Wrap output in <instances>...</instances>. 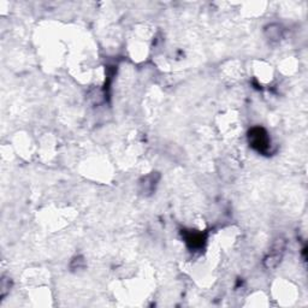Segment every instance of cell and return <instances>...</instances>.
I'll list each match as a JSON object with an SVG mask.
<instances>
[{
    "label": "cell",
    "mask_w": 308,
    "mask_h": 308,
    "mask_svg": "<svg viewBox=\"0 0 308 308\" xmlns=\"http://www.w3.org/2000/svg\"><path fill=\"white\" fill-rule=\"evenodd\" d=\"M202 234H197V232H189L187 235V243L189 245L191 248H199L202 246L203 243Z\"/></svg>",
    "instance_id": "obj_2"
},
{
    "label": "cell",
    "mask_w": 308,
    "mask_h": 308,
    "mask_svg": "<svg viewBox=\"0 0 308 308\" xmlns=\"http://www.w3.org/2000/svg\"><path fill=\"white\" fill-rule=\"evenodd\" d=\"M249 144L251 146L257 150L258 152L265 153L269 151L270 148V139L267 136V133L263 128H253V129L249 132Z\"/></svg>",
    "instance_id": "obj_1"
}]
</instances>
